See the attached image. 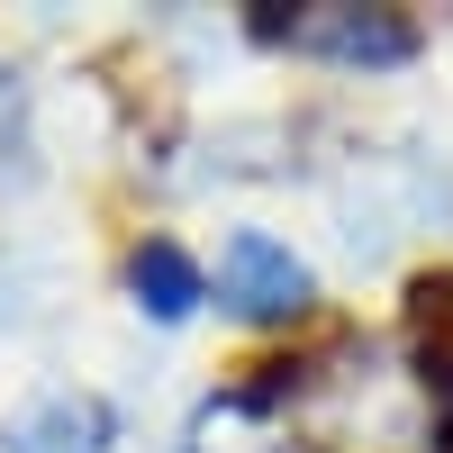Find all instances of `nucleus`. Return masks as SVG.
<instances>
[{
    "label": "nucleus",
    "instance_id": "obj_4",
    "mask_svg": "<svg viewBox=\"0 0 453 453\" xmlns=\"http://www.w3.org/2000/svg\"><path fill=\"white\" fill-rule=\"evenodd\" d=\"M119 418L100 390H36L19 418H0V453H109Z\"/></svg>",
    "mask_w": 453,
    "mask_h": 453
},
{
    "label": "nucleus",
    "instance_id": "obj_3",
    "mask_svg": "<svg viewBox=\"0 0 453 453\" xmlns=\"http://www.w3.org/2000/svg\"><path fill=\"white\" fill-rule=\"evenodd\" d=\"M218 309L245 318V326H281L309 309V263H299L281 236H263V226H236L218 254Z\"/></svg>",
    "mask_w": 453,
    "mask_h": 453
},
{
    "label": "nucleus",
    "instance_id": "obj_1",
    "mask_svg": "<svg viewBox=\"0 0 453 453\" xmlns=\"http://www.w3.org/2000/svg\"><path fill=\"white\" fill-rule=\"evenodd\" d=\"M281 435L299 453H435L444 399L426 390L418 363H399L390 345H335L299 381H273Z\"/></svg>",
    "mask_w": 453,
    "mask_h": 453
},
{
    "label": "nucleus",
    "instance_id": "obj_5",
    "mask_svg": "<svg viewBox=\"0 0 453 453\" xmlns=\"http://www.w3.org/2000/svg\"><path fill=\"white\" fill-rule=\"evenodd\" d=\"M127 290H136V309L145 318H164V326H181L209 299V281H200V263L181 254L173 236H145L136 254H127Z\"/></svg>",
    "mask_w": 453,
    "mask_h": 453
},
{
    "label": "nucleus",
    "instance_id": "obj_6",
    "mask_svg": "<svg viewBox=\"0 0 453 453\" xmlns=\"http://www.w3.org/2000/svg\"><path fill=\"white\" fill-rule=\"evenodd\" d=\"M408 318H418V372H426V390L453 408V273H426L418 290H408Z\"/></svg>",
    "mask_w": 453,
    "mask_h": 453
},
{
    "label": "nucleus",
    "instance_id": "obj_7",
    "mask_svg": "<svg viewBox=\"0 0 453 453\" xmlns=\"http://www.w3.org/2000/svg\"><path fill=\"white\" fill-rule=\"evenodd\" d=\"M273 418H281L273 390H226V399H209L191 418V453H273V444H254Z\"/></svg>",
    "mask_w": 453,
    "mask_h": 453
},
{
    "label": "nucleus",
    "instance_id": "obj_2",
    "mask_svg": "<svg viewBox=\"0 0 453 453\" xmlns=\"http://www.w3.org/2000/svg\"><path fill=\"white\" fill-rule=\"evenodd\" d=\"M263 36H281L290 55H326V64H408L418 27L399 10H354V0H309L290 19H263Z\"/></svg>",
    "mask_w": 453,
    "mask_h": 453
}]
</instances>
